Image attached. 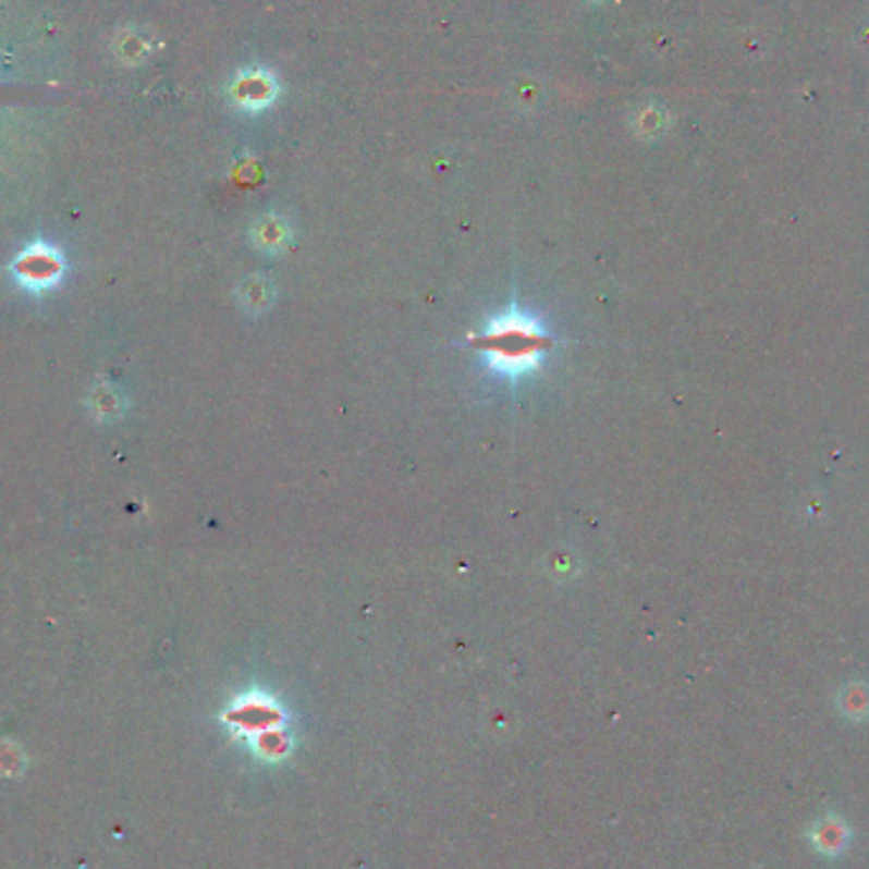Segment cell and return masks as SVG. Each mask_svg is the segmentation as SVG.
Here are the masks:
<instances>
[{"label": "cell", "instance_id": "obj_1", "mask_svg": "<svg viewBox=\"0 0 869 869\" xmlns=\"http://www.w3.org/2000/svg\"><path fill=\"white\" fill-rule=\"evenodd\" d=\"M547 333L526 313H503L476 339V346L491 371L501 377H524L534 371L547 354Z\"/></svg>", "mask_w": 869, "mask_h": 869}, {"label": "cell", "instance_id": "obj_2", "mask_svg": "<svg viewBox=\"0 0 869 869\" xmlns=\"http://www.w3.org/2000/svg\"><path fill=\"white\" fill-rule=\"evenodd\" d=\"M13 270L21 285H26L30 290H44L51 287L53 282L61 278L64 265H61L57 249L46 247V244H34V247L26 249L19 259H15Z\"/></svg>", "mask_w": 869, "mask_h": 869}, {"label": "cell", "instance_id": "obj_3", "mask_svg": "<svg viewBox=\"0 0 869 869\" xmlns=\"http://www.w3.org/2000/svg\"><path fill=\"white\" fill-rule=\"evenodd\" d=\"M813 839H816V844H819L823 852L834 854V852L842 849L844 842H846V829L839 821L829 819V821H823L821 827L813 831Z\"/></svg>", "mask_w": 869, "mask_h": 869}]
</instances>
